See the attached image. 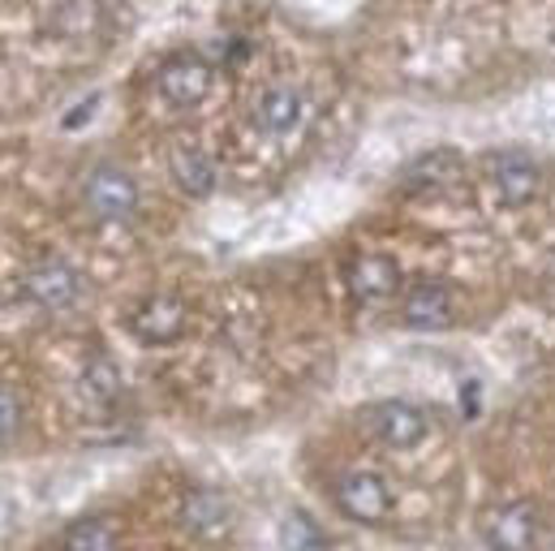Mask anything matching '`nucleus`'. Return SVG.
I'll return each mask as SVG.
<instances>
[{
	"mask_svg": "<svg viewBox=\"0 0 555 551\" xmlns=\"http://www.w3.org/2000/svg\"><path fill=\"white\" fill-rule=\"evenodd\" d=\"M82 293H87V280H82V272L74 264H65V259H43V264H35L26 272V297L39 310H48V315L74 310L82 302Z\"/></svg>",
	"mask_w": 555,
	"mask_h": 551,
	"instance_id": "f257e3e1",
	"label": "nucleus"
},
{
	"mask_svg": "<svg viewBox=\"0 0 555 551\" xmlns=\"http://www.w3.org/2000/svg\"><path fill=\"white\" fill-rule=\"evenodd\" d=\"M211 78H216V65L198 52H177L172 61H164V69L155 74V87L159 95L172 104V108H194L207 100L211 91Z\"/></svg>",
	"mask_w": 555,
	"mask_h": 551,
	"instance_id": "f03ea898",
	"label": "nucleus"
},
{
	"mask_svg": "<svg viewBox=\"0 0 555 551\" xmlns=\"http://www.w3.org/2000/svg\"><path fill=\"white\" fill-rule=\"evenodd\" d=\"M82 203L91 207L95 220H130L139 212V185L126 168H113V164H100L87 185H82Z\"/></svg>",
	"mask_w": 555,
	"mask_h": 551,
	"instance_id": "7ed1b4c3",
	"label": "nucleus"
},
{
	"mask_svg": "<svg viewBox=\"0 0 555 551\" xmlns=\"http://www.w3.org/2000/svg\"><path fill=\"white\" fill-rule=\"evenodd\" d=\"M336 504L345 509V517H353L362 526H375L392 513V487H388L384 474L358 470V474H345L336 483Z\"/></svg>",
	"mask_w": 555,
	"mask_h": 551,
	"instance_id": "20e7f679",
	"label": "nucleus"
},
{
	"mask_svg": "<svg viewBox=\"0 0 555 551\" xmlns=\"http://www.w3.org/2000/svg\"><path fill=\"white\" fill-rule=\"evenodd\" d=\"M366 426L384 448H397V452L417 448L426 439V431H430L426 413L410 406V401H379L375 410H366Z\"/></svg>",
	"mask_w": 555,
	"mask_h": 551,
	"instance_id": "39448f33",
	"label": "nucleus"
},
{
	"mask_svg": "<svg viewBox=\"0 0 555 551\" xmlns=\"http://www.w3.org/2000/svg\"><path fill=\"white\" fill-rule=\"evenodd\" d=\"M185 328H190V310H185L181 297H168V293L146 297L130 315V332L139 336L142 345H172V341L185 336Z\"/></svg>",
	"mask_w": 555,
	"mask_h": 551,
	"instance_id": "423d86ee",
	"label": "nucleus"
},
{
	"mask_svg": "<svg viewBox=\"0 0 555 551\" xmlns=\"http://www.w3.org/2000/svg\"><path fill=\"white\" fill-rule=\"evenodd\" d=\"M539 513L534 504H504L487 517V543L495 551H534Z\"/></svg>",
	"mask_w": 555,
	"mask_h": 551,
	"instance_id": "0eeeda50",
	"label": "nucleus"
},
{
	"mask_svg": "<svg viewBox=\"0 0 555 551\" xmlns=\"http://www.w3.org/2000/svg\"><path fill=\"white\" fill-rule=\"evenodd\" d=\"M452 306H456V297L443 280H417L405 293V323L417 332H439L452 323Z\"/></svg>",
	"mask_w": 555,
	"mask_h": 551,
	"instance_id": "6e6552de",
	"label": "nucleus"
},
{
	"mask_svg": "<svg viewBox=\"0 0 555 551\" xmlns=\"http://www.w3.org/2000/svg\"><path fill=\"white\" fill-rule=\"evenodd\" d=\"M491 177H495V190H500V203H504V207H526V203L539 194V185H543L539 164H534L530 155H521V151L500 155V159L491 164Z\"/></svg>",
	"mask_w": 555,
	"mask_h": 551,
	"instance_id": "1a4fd4ad",
	"label": "nucleus"
},
{
	"mask_svg": "<svg viewBox=\"0 0 555 551\" xmlns=\"http://www.w3.org/2000/svg\"><path fill=\"white\" fill-rule=\"evenodd\" d=\"M301 117H306V95H301L297 87H288V82L268 87V91L259 95V104H255V121H259V130L272 138L293 134V130L301 126Z\"/></svg>",
	"mask_w": 555,
	"mask_h": 551,
	"instance_id": "9d476101",
	"label": "nucleus"
},
{
	"mask_svg": "<svg viewBox=\"0 0 555 551\" xmlns=\"http://www.w3.org/2000/svg\"><path fill=\"white\" fill-rule=\"evenodd\" d=\"M349 289H353V297L362 306H379L401 289V268L388 255H362L349 268Z\"/></svg>",
	"mask_w": 555,
	"mask_h": 551,
	"instance_id": "9b49d317",
	"label": "nucleus"
},
{
	"mask_svg": "<svg viewBox=\"0 0 555 551\" xmlns=\"http://www.w3.org/2000/svg\"><path fill=\"white\" fill-rule=\"evenodd\" d=\"M168 172H172L177 190H181V194H190V198H207V194L216 190V159H211L207 151H194V146L172 151Z\"/></svg>",
	"mask_w": 555,
	"mask_h": 551,
	"instance_id": "f8f14e48",
	"label": "nucleus"
},
{
	"mask_svg": "<svg viewBox=\"0 0 555 551\" xmlns=\"http://www.w3.org/2000/svg\"><path fill=\"white\" fill-rule=\"evenodd\" d=\"M181 522L194 530V535H203V539H216V535H224L229 530V504H224V496H216V491H194L190 500H185V509H181Z\"/></svg>",
	"mask_w": 555,
	"mask_h": 551,
	"instance_id": "ddd939ff",
	"label": "nucleus"
},
{
	"mask_svg": "<svg viewBox=\"0 0 555 551\" xmlns=\"http://www.w3.org/2000/svg\"><path fill=\"white\" fill-rule=\"evenodd\" d=\"M456 168H461V155L435 146V151L417 155L414 164L405 168V185H410V190H439V185H448V181L456 177Z\"/></svg>",
	"mask_w": 555,
	"mask_h": 551,
	"instance_id": "4468645a",
	"label": "nucleus"
},
{
	"mask_svg": "<svg viewBox=\"0 0 555 551\" xmlns=\"http://www.w3.org/2000/svg\"><path fill=\"white\" fill-rule=\"evenodd\" d=\"M65 551H117V530L104 517H82L65 530Z\"/></svg>",
	"mask_w": 555,
	"mask_h": 551,
	"instance_id": "2eb2a0df",
	"label": "nucleus"
},
{
	"mask_svg": "<svg viewBox=\"0 0 555 551\" xmlns=\"http://www.w3.org/2000/svg\"><path fill=\"white\" fill-rule=\"evenodd\" d=\"M82 388H87V397L91 401H117L121 397V371H117V362L113 358H104V354H95L91 362H87V371H82Z\"/></svg>",
	"mask_w": 555,
	"mask_h": 551,
	"instance_id": "dca6fc26",
	"label": "nucleus"
},
{
	"mask_svg": "<svg viewBox=\"0 0 555 551\" xmlns=\"http://www.w3.org/2000/svg\"><path fill=\"white\" fill-rule=\"evenodd\" d=\"M17 431H22V401L9 388H0V448L13 444Z\"/></svg>",
	"mask_w": 555,
	"mask_h": 551,
	"instance_id": "f3484780",
	"label": "nucleus"
},
{
	"mask_svg": "<svg viewBox=\"0 0 555 551\" xmlns=\"http://www.w3.org/2000/svg\"><path fill=\"white\" fill-rule=\"evenodd\" d=\"M91 113H95V95H91V100H87V104H82V108H78L74 117H65V130H78V126H82V121H87Z\"/></svg>",
	"mask_w": 555,
	"mask_h": 551,
	"instance_id": "a211bd4d",
	"label": "nucleus"
}]
</instances>
